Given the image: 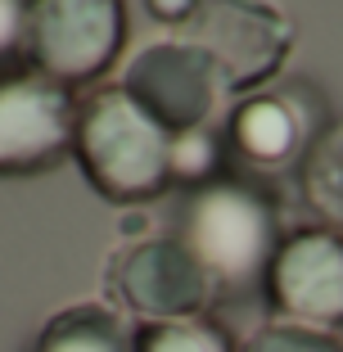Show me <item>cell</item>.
<instances>
[{"instance_id": "1", "label": "cell", "mask_w": 343, "mask_h": 352, "mask_svg": "<svg viewBox=\"0 0 343 352\" xmlns=\"http://www.w3.org/2000/svg\"><path fill=\"white\" fill-rule=\"evenodd\" d=\"M172 145L177 135H167L122 86H100L77 100L73 158L109 204H149L172 190Z\"/></svg>"}, {"instance_id": "2", "label": "cell", "mask_w": 343, "mask_h": 352, "mask_svg": "<svg viewBox=\"0 0 343 352\" xmlns=\"http://www.w3.org/2000/svg\"><path fill=\"white\" fill-rule=\"evenodd\" d=\"M177 239L199 258L217 294H244L253 285H267L271 258L285 235L276 204L258 186L217 176L186 195Z\"/></svg>"}, {"instance_id": "3", "label": "cell", "mask_w": 343, "mask_h": 352, "mask_svg": "<svg viewBox=\"0 0 343 352\" xmlns=\"http://www.w3.org/2000/svg\"><path fill=\"white\" fill-rule=\"evenodd\" d=\"M126 41L122 0H32L23 68L59 86H91L109 73Z\"/></svg>"}, {"instance_id": "4", "label": "cell", "mask_w": 343, "mask_h": 352, "mask_svg": "<svg viewBox=\"0 0 343 352\" xmlns=\"http://www.w3.org/2000/svg\"><path fill=\"white\" fill-rule=\"evenodd\" d=\"M104 289L140 325L199 321L221 298L199 258L177 235H140L109 258Z\"/></svg>"}, {"instance_id": "5", "label": "cell", "mask_w": 343, "mask_h": 352, "mask_svg": "<svg viewBox=\"0 0 343 352\" xmlns=\"http://www.w3.org/2000/svg\"><path fill=\"white\" fill-rule=\"evenodd\" d=\"M122 86L167 135L208 131L212 118L230 104V91L221 82L217 63L208 59L203 45L190 36L177 41H149L145 50L126 63Z\"/></svg>"}, {"instance_id": "6", "label": "cell", "mask_w": 343, "mask_h": 352, "mask_svg": "<svg viewBox=\"0 0 343 352\" xmlns=\"http://www.w3.org/2000/svg\"><path fill=\"white\" fill-rule=\"evenodd\" d=\"M186 36L208 50L230 100L271 86L294 50L289 19L262 0H203Z\"/></svg>"}, {"instance_id": "7", "label": "cell", "mask_w": 343, "mask_h": 352, "mask_svg": "<svg viewBox=\"0 0 343 352\" xmlns=\"http://www.w3.org/2000/svg\"><path fill=\"white\" fill-rule=\"evenodd\" d=\"M77 100L32 68L0 73V176H41L73 154Z\"/></svg>"}, {"instance_id": "8", "label": "cell", "mask_w": 343, "mask_h": 352, "mask_svg": "<svg viewBox=\"0 0 343 352\" xmlns=\"http://www.w3.org/2000/svg\"><path fill=\"white\" fill-rule=\"evenodd\" d=\"M267 294L285 321L334 334L343 325V235L330 226L285 235L267 271Z\"/></svg>"}, {"instance_id": "9", "label": "cell", "mask_w": 343, "mask_h": 352, "mask_svg": "<svg viewBox=\"0 0 343 352\" xmlns=\"http://www.w3.org/2000/svg\"><path fill=\"white\" fill-rule=\"evenodd\" d=\"M321 131V100L298 82H271L230 109V145L258 172L302 167Z\"/></svg>"}, {"instance_id": "10", "label": "cell", "mask_w": 343, "mask_h": 352, "mask_svg": "<svg viewBox=\"0 0 343 352\" xmlns=\"http://www.w3.org/2000/svg\"><path fill=\"white\" fill-rule=\"evenodd\" d=\"M32 352H135V330L104 302H77L45 321Z\"/></svg>"}, {"instance_id": "11", "label": "cell", "mask_w": 343, "mask_h": 352, "mask_svg": "<svg viewBox=\"0 0 343 352\" xmlns=\"http://www.w3.org/2000/svg\"><path fill=\"white\" fill-rule=\"evenodd\" d=\"M298 176H302V195H307L312 212L334 235H343V118L330 122L312 140Z\"/></svg>"}, {"instance_id": "12", "label": "cell", "mask_w": 343, "mask_h": 352, "mask_svg": "<svg viewBox=\"0 0 343 352\" xmlns=\"http://www.w3.org/2000/svg\"><path fill=\"white\" fill-rule=\"evenodd\" d=\"M135 352H235V348L217 325H208L199 316V321L140 325L135 330Z\"/></svg>"}, {"instance_id": "13", "label": "cell", "mask_w": 343, "mask_h": 352, "mask_svg": "<svg viewBox=\"0 0 343 352\" xmlns=\"http://www.w3.org/2000/svg\"><path fill=\"white\" fill-rule=\"evenodd\" d=\"M239 352H343V339L330 330H312V325L271 321L262 330H253Z\"/></svg>"}, {"instance_id": "14", "label": "cell", "mask_w": 343, "mask_h": 352, "mask_svg": "<svg viewBox=\"0 0 343 352\" xmlns=\"http://www.w3.org/2000/svg\"><path fill=\"white\" fill-rule=\"evenodd\" d=\"M27 14H32V0H0V73H10L23 59Z\"/></svg>"}, {"instance_id": "15", "label": "cell", "mask_w": 343, "mask_h": 352, "mask_svg": "<svg viewBox=\"0 0 343 352\" xmlns=\"http://www.w3.org/2000/svg\"><path fill=\"white\" fill-rule=\"evenodd\" d=\"M203 0H145V10L154 14L158 23H172V28H190Z\"/></svg>"}]
</instances>
